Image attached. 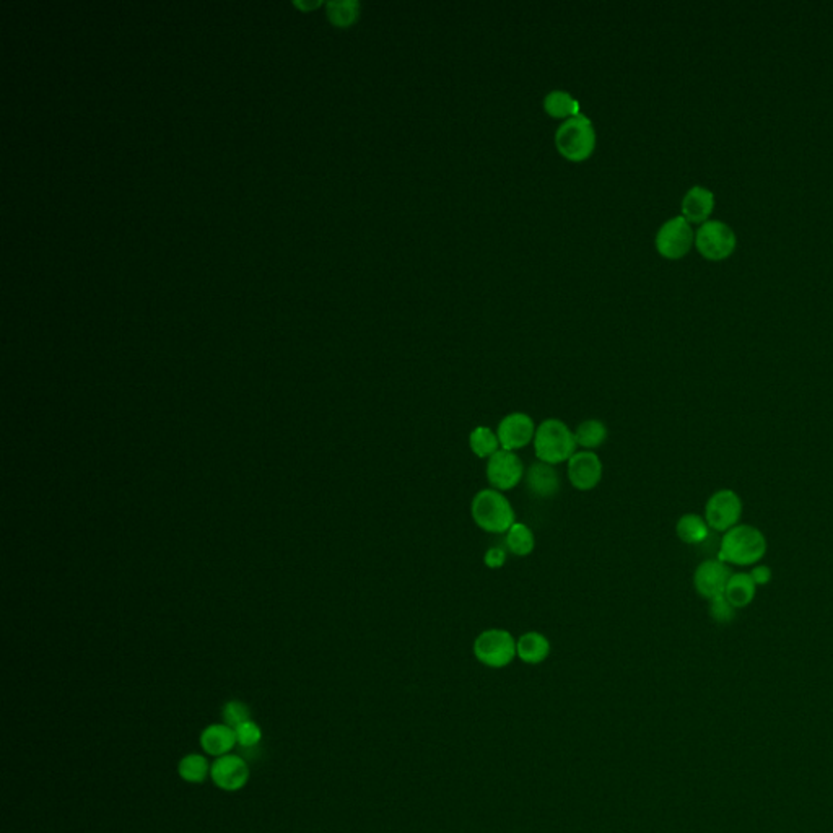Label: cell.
<instances>
[{
	"label": "cell",
	"mask_w": 833,
	"mask_h": 833,
	"mask_svg": "<svg viewBox=\"0 0 833 833\" xmlns=\"http://www.w3.org/2000/svg\"><path fill=\"white\" fill-rule=\"evenodd\" d=\"M695 244L709 261H721L736 248V234L721 220H707L695 234Z\"/></svg>",
	"instance_id": "8992f818"
},
{
	"label": "cell",
	"mask_w": 833,
	"mask_h": 833,
	"mask_svg": "<svg viewBox=\"0 0 833 833\" xmlns=\"http://www.w3.org/2000/svg\"><path fill=\"white\" fill-rule=\"evenodd\" d=\"M327 15L329 20L341 28L351 26L360 15V4L355 0L345 2H329L327 4Z\"/></svg>",
	"instance_id": "d4e9b609"
},
{
	"label": "cell",
	"mask_w": 833,
	"mask_h": 833,
	"mask_svg": "<svg viewBox=\"0 0 833 833\" xmlns=\"http://www.w3.org/2000/svg\"><path fill=\"white\" fill-rule=\"evenodd\" d=\"M715 205V195L707 187L693 186L682 199V217L690 223H705Z\"/></svg>",
	"instance_id": "9a60e30c"
},
{
	"label": "cell",
	"mask_w": 833,
	"mask_h": 833,
	"mask_svg": "<svg viewBox=\"0 0 833 833\" xmlns=\"http://www.w3.org/2000/svg\"><path fill=\"white\" fill-rule=\"evenodd\" d=\"M767 552V539L750 524H738L725 532L719 545L718 560L739 567L756 565Z\"/></svg>",
	"instance_id": "6da1fadb"
},
{
	"label": "cell",
	"mask_w": 833,
	"mask_h": 833,
	"mask_svg": "<svg viewBox=\"0 0 833 833\" xmlns=\"http://www.w3.org/2000/svg\"><path fill=\"white\" fill-rule=\"evenodd\" d=\"M223 721L226 726L236 729L244 721H250V709H246L242 701H228L223 707Z\"/></svg>",
	"instance_id": "83f0119b"
},
{
	"label": "cell",
	"mask_w": 833,
	"mask_h": 833,
	"mask_svg": "<svg viewBox=\"0 0 833 833\" xmlns=\"http://www.w3.org/2000/svg\"><path fill=\"white\" fill-rule=\"evenodd\" d=\"M483 563L491 570H500L507 563V550L501 547H491L483 553Z\"/></svg>",
	"instance_id": "f1b7e54d"
},
{
	"label": "cell",
	"mask_w": 833,
	"mask_h": 833,
	"mask_svg": "<svg viewBox=\"0 0 833 833\" xmlns=\"http://www.w3.org/2000/svg\"><path fill=\"white\" fill-rule=\"evenodd\" d=\"M212 781L223 791H238L250 779L248 762L242 756L226 754L212 763Z\"/></svg>",
	"instance_id": "7c38bea8"
},
{
	"label": "cell",
	"mask_w": 833,
	"mask_h": 833,
	"mask_svg": "<svg viewBox=\"0 0 833 833\" xmlns=\"http://www.w3.org/2000/svg\"><path fill=\"white\" fill-rule=\"evenodd\" d=\"M676 532L684 544H701L709 538V526L700 514L687 513L679 518Z\"/></svg>",
	"instance_id": "d6986e66"
},
{
	"label": "cell",
	"mask_w": 833,
	"mask_h": 833,
	"mask_svg": "<svg viewBox=\"0 0 833 833\" xmlns=\"http://www.w3.org/2000/svg\"><path fill=\"white\" fill-rule=\"evenodd\" d=\"M211 769L209 760L199 754H189L178 765L180 777L187 783H203L211 775Z\"/></svg>",
	"instance_id": "cb8c5ba5"
},
{
	"label": "cell",
	"mask_w": 833,
	"mask_h": 833,
	"mask_svg": "<svg viewBox=\"0 0 833 833\" xmlns=\"http://www.w3.org/2000/svg\"><path fill=\"white\" fill-rule=\"evenodd\" d=\"M656 250L668 259L686 256L693 243L692 226L684 217L668 220L656 234Z\"/></svg>",
	"instance_id": "9c48e42d"
},
{
	"label": "cell",
	"mask_w": 833,
	"mask_h": 833,
	"mask_svg": "<svg viewBox=\"0 0 833 833\" xmlns=\"http://www.w3.org/2000/svg\"><path fill=\"white\" fill-rule=\"evenodd\" d=\"M550 654V641L540 631H528L516 640V656L526 664H540Z\"/></svg>",
	"instance_id": "e0dca14e"
},
{
	"label": "cell",
	"mask_w": 833,
	"mask_h": 833,
	"mask_svg": "<svg viewBox=\"0 0 833 833\" xmlns=\"http://www.w3.org/2000/svg\"><path fill=\"white\" fill-rule=\"evenodd\" d=\"M475 659L493 669L505 668L516 658V640L505 629L483 630L474 641Z\"/></svg>",
	"instance_id": "5b68a950"
},
{
	"label": "cell",
	"mask_w": 833,
	"mask_h": 833,
	"mask_svg": "<svg viewBox=\"0 0 833 833\" xmlns=\"http://www.w3.org/2000/svg\"><path fill=\"white\" fill-rule=\"evenodd\" d=\"M757 586L749 573H732L726 584L725 598L736 609L748 608L756 598Z\"/></svg>",
	"instance_id": "ac0fdd59"
},
{
	"label": "cell",
	"mask_w": 833,
	"mask_h": 833,
	"mask_svg": "<svg viewBox=\"0 0 833 833\" xmlns=\"http://www.w3.org/2000/svg\"><path fill=\"white\" fill-rule=\"evenodd\" d=\"M573 433H575V441L580 448H583L584 451H592L608 440V427L600 419L581 421L577 429L573 430Z\"/></svg>",
	"instance_id": "ffe728a7"
},
{
	"label": "cell",
	"mask_w": 833,
	"mask_h": 833,
	"mask_svg": "<svg viewBox=\"0 0 833 833\" xmlns=\"http://www.w3.org/2000/svg\"><path fill=\"white\" fill-rule=\"evenodd\" d=\"M749 575H750L756 586H765V584H769L771 581V570L767 565H757V567L750 570Z\"/></svg>",
	"instance_id": "f546056e"
},
{
	"label": "cell",
	"mask_w": 833,
	"mask_h": 833,
	"mask_svg": "<svg viewBox=\"0 0 833 833\" xmlns=\"http://www.w3.org/2000/svg\"><path fill=\"white\" fill-rule=\"evenodd\" d=\"M731 575V571L728 570L723 561H703L695 570L693 586L701 598L709 600H715L718 596L725 594L726 584L729 581Z\"/></svg>",
	"instance_id": "4fadbf2b"
},
{
	"label": "cell",
	"mask_w": 833,
	"mask_h": 833,
	"mask_svg": "<svg viewBox=\"0 0 833 833\" xmlns=\"http://www.w3.org/2000/svg\"><path fill=\"white\" fill-rule=\"evenodd\" d=\"M505 545H507L508 552L513 553L516 557H528L534 552L536 538L530 526H526L524 522L516 521L505 534Z\"/></svg>",
	"instance_id": "44dd1931"
},
{
	"label": "cell",
	"mask_w": 833,
	"mask_h": 833,
	"mask_svg": "<svg viewBox=\"0 0 833 833\" xmlns=\"http://www.w3.org/2000/svg\"><path fill=\"white\" fill-rule=\"evenodd\" d=\"M238 744L233 728L223 725L207 726L201 734L203 752L212 757H223Z\"/></svg>",
	"instance_id": "2e32d148"
},
{
	"label": "cell",
	"mask_w": 833,
	"mask_h": 833,
	"mask_svg": "<svg viewBox=\"0 0 833 833\" xmlns=\"http://www.w3.org/2000/svg\"><path fill=\"white\" fill-rule=\"evenodd\" d=\"M469 448L481 460H491L495 452L501 450L497 431L489 427H475L469 435Z\"/></svg>",
	"instance_id": "603a6c76"
},
{
	"label": "cell",
	"mask_w": 833,
	"mask_h": 833,
	"mask_svg": "<svg viewBox=\"0 0 833 833\" xmlns=\"http://www.w3.org/2000/svg\"><path fill=\"white\" fill-rule=\"evenodd\" d=\"M740 514L742 500L739 495L729 489H723L709 497L703 518L709 522V530L728 532L739 524Z\"/></svg>",
	"instance_id": "52a82bcc"
},
{
	"label": "cell",
	"mask_w": 833,
	"mask_h": 833,
	"mask_svg": "<svg viewBox=\"0 0 833 833\" xmlns=\"http://www.w3.org/2000/svg\"><path fill=\"white\" fill-rule=\"evenodd\" d=\"M526 487L538 499H550L560 491V477L555 466L540 461L532 462L526 471Z\"/></svg>",
	"instance_id": "5bb4252c"
},
{
	"label": "cell",
	"mask_w": 833,
	"mask_h": 833,
	"mask_svg": "<svg viewBox=\"0 0 833 833\" xmlns=\"http://www.w3.org/2000/svg\"><path fill=\"white\" fill-rule=\"evenodd\" d=\"M545 113L553 119H571L580 114V103L571 94L555 90L545 96Z\"/></svg>",
	"instance_id": "7402d4cb"
},
{
	"label": "cell",
	"mask_w": 833,
	"mask_h": 833,
	"mask_svg": "<svg viewBox=\"0 0 833 833\" xmlns=\"http://www.w3.org/2000/svg\"><path fill=\"white\" fill-rule=\"evenodd\" d=\"M532 444L538 461L550 466L569 462L578 448L573 430L560 419H545L536 429Z\"/></svg>",
	"instance_id": "7a4b0ae2"
},
{
	"label": "cell",
	"mask_w": 833,
	"mask_h": 833,
	"mask_svg": "<svg viewBox=\"0 0 833 833\" xmlns=\"http://www.w3.org/2000/svg\"><path fill=\"white\" fill-rule=\"evenodd\" d=\"M602 461L594 451H577L567 462V474L573 489L590 491L602 481Z\"/></svg>",
	"instance_id": "8fae6325"
},
{
	"label": "cell",
	"mask_w": 833,
	"mask_h": 833,
	"mask_svg": "<svg viewBox=\"0 0 833 833\" xmlns=\"http://www.w3.org/2000/svg\"><path fill=\"white\" fill-rule=\"evenodd\" d=\"M485 472L491 489L505 493L513 491L521 482L526 475V468L516 452L500 450L487 462Z\"/></svg>",
	"instance_id": "ba28073f"
},
{
	"label": "cell",
	"mask_w": 833,
	"mask_h": 833,
	"mask_svg": "<svg viewBox=\"0 0 833 833\" xmlns=\"http://www.w3.org/2000/svg\"><path fill=\"white\" fill-rule=\"evenodd\" d=\"M536 423L532 417L524 412H511L500 421L497 427L501 450L516 452L534 441Z\"/></svg>",
	"instance_id": "30bf717a"
},
{
	"label": "cell",
	"mask_w": 833,
	"mask_h": 833,
	"mask_svg": "<svg viewBox=\"0 0 833 833\" xmlns=\"http://www.w3.org/2000/svg\"><path fill=\"white\" fill-rule=\"evenodd\" d=\"M471 516L477 528L489 534H507L516 522L510 500L495 489H482L475 493L471 503Z\"/></svg>",
	"instance_id": "3957f363"
},
{
	"label": "cell",
	"mask_w": 833,
	"mask_h": 833,
	"mask_svg": "<svg viewBox=\"0 0 833 833\" xmlns=\"http://www.w3.org/2000/svg\"><path fill=\"white\" fill-rule=\"evenodd\" d=\"M236 740L240 748H256L263 739V731L254 721H244L243 725L238 726L236 729Z\"/></svg>",
	"instance_id": "4316f807"
},
{
	"label": "cell",
	"mask_w": 833,
	"mask_h": 833,
	"mask_svg": "<svg viewBox=\"0 0 833 833\" xmlns=\"http://www.w3.org/2000/svg\"><path fill=\"white\" fill-rule=\"evenodd\" d=\"M736 610L738 609L726 600L725 594L709 600V616L717 623H723V625L731 623L736 619Z\"/></svg>",
	"instance_id": "484cf974"
},
{
	"label": "cell",
	"mask_w": 833,
	"mask_h": 833,
	"mask_svg": "<svg viewBox=\"0 0 833 833\" xmlns=\"http://www.w3.org/2000/svg\"><path fill=\"white\" fill-rule=\"evenodd\" d=\"M555 147L569 162H586L596 148V131L591 121L583 113L567 119L555 133Z\"/></svg>",
	"instance_id": "277c9868"
}]
</instances>
